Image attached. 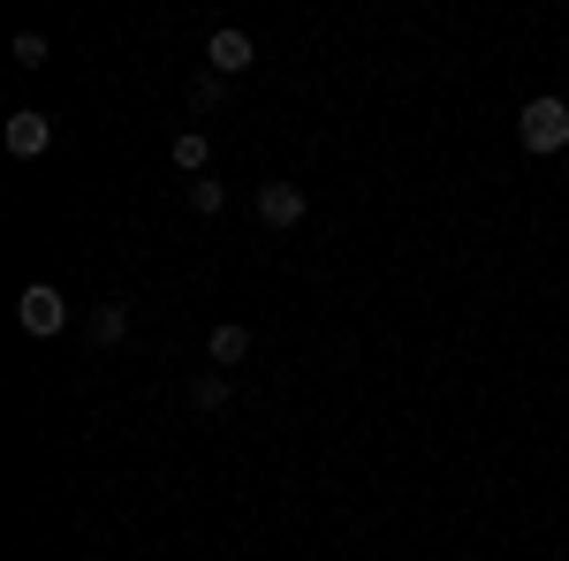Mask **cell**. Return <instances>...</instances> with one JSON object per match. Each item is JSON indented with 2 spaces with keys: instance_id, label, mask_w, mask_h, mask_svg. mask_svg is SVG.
Here are the masks:
<instances>
[{
  "instance_id": "cell-4",
  "label": "cell",
  "mask_w": 569,
  "mask_h": 561,
  "mask_svg": "<svg viewBox=\"0 0 569 561\" xmlns=\"http://www.w3.org/2000/svg\"><path fill=\"white\" fill-rule=\"evenodd\" d=\"M46 144H53V122H46L39 107H16V114H8V152H16V160H39Z\"/></svg>"
},
{
  "instance_id": "cell-5",
  "label": "cell",
  "mask_w": 569,
  "mask_h": 561,
  "mask_svg": "<svg viewBox=\"0 0 569 561\" xmlns=\"http://www.w3.org/2000/svg\"><path fill=\"white\" fill-rule=\"evenodd\" d=\"M259 220L266 228H297L305 220V190L297 182H259Z\"/></svg>"
},
{
  "instance_id": "cell-2",
  "label": "cell",
  "mask_w": 569,
  "mask_h": 561,
  "mask_svg": "<svg viewBox=\"0 0 569 561\" xmlns=\"http://www.w3.org/2000/svg\"><path fill=\"white\" fill-rule=\"evenodd\" d=\"M16 319H23V334H61V327H69V297H61V289H46V281H31V289H23V297H16Z\"/></svg>"
},
{
  "instance_id": "cell-9",
  "label": "cell",
  "mask_w": 569,
  "mask_h": 561,
  "mask_svg": "<svg viewBox=\"0 0 569 561\" xmlns=\"http://www.w3.org/2000/svg\"><path fill=\"white\" fill-rule=\"evenodd\" d=\"M190 402H198V410H228V372H206V380H190Z\"/></svg>"
},
{
  "instance_id": "cell-1",
  "label": "cell",
  "mask_w": 569,
  "mask_h": 561,
  "mask_svg": "<svg viewBox=\"0 0 569 561\" xmlns=\"http://www.w3.org/2000/svg\"><path fill=\"white\" fill-rule=\"evenodd\" d=\"M517 137H525V152H539V160L562 152L569 144V107L555 99V91H539V99L525 107V122H517Z\"/></svg>"
},
{
  "instance_id": "cell-6",
  "label": "cell",
  "mask_w": 569,
  "mask_h": 561,
  "mask_svg": "<svg viewBox=\"0 0 569 561\" xmlns=\"http://www.w3.org/2000/svg\"><path fill=\"white\" fill-rule=\"evenodd\" d=\"M84 334L99 349H114V342H130V303H99V311H91L84 319Z\"/></svg>"
},
{
  "instance_id": "cell-7",
  "label": "cell",
  "mask_w": 569,
  "mask_h": 561,
  "mask_svg": "<svg viewBox=\"0 0 569 561\" xmlns=\"http://www.w3.org/2000/svg\"><path fill=\"white\" fill-rule=\"evenodd\" d=\"M206 349H213V364H243V357H251V327H236V319H220L213 334H206Z\"/></svg>"
},
{
  "instance_id": "cell-12",
  "label": "cell",
  "mask_w": 569,
  "mask_h": 561,
  "mask_svg": "<svg viewBox=\"0 0 569 561\" xmlns=\"http://www.w3.org/2000/svg\"><path fill=\"white\" fill-rule=\"evenodd\" d=\"M190 107H198V114H213V107H220V77H206V84H190Z\"/></svg>"
},
{
  "instance_id": "cell-11",
  "label": "cell",
  "mask_w": 569,
  "mask_h": 561,
  "mask_svg": "<svg viewBox=\"0 0 569 561\" xmlns=\"http://www.w3.org/2000/svg\"><path fill=\"white\" fill-rule=\"evenodd\" d=\"M220 206H228L220 182H190V213H220Z\"/></svg>"
},
{
  "instance_id": "cell-3",
  "label": "cell",
  "mask_w": 569,
  "mask_h": 561,
  "mask_svg": "<svg viewBox=\"0 0 569 561\" xmlns=\"http://www.w3.org/2000/svg\"><path fill=\"white\" fill-rule=\"evenodd\" d=\"M206 61H213V77H243V69L259 61V46H251V31H228V23H220L213 39H206Z\"/></svg>"
},
{
  "instance_id": "cell-8",
  "label": "cell",
  "mask_w": 569,
  "mask_h": 561,
  "mask_svg": "<svg viewBox=\"0 0 569 561\" xmlns=\"http://www.w3.org/2000/svg\"><path fill=\"white\" fill-rule=\"evenodd\" d=\"M168 160H176L182 174H206V160H213V137H206V130H182L176 144H168Z\"/></svg>"
},
{
  "instance_id": "cell-10",
  "label": "cell",
  "mask_w": 569,
  "mask_h": 561,
  "mask_svg": "<svg viewBox=\"0 0 569 561\" xmlns=\"http://www.w3.org/2000/svg\"><path fill=\"white\" fill-rule=\"evenodd\" d=\"M16 69H46V39L39 31H16Z\"/></svg>"
}]
</instances>
